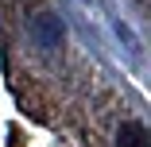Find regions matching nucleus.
Returning a JSON list of instances; mask_svg holds the SVG:
<instances>
[{
  "mask_svg": "<svg viewBox=\"0 0 151 147\" xmlns=\"http://www.w3.org/2000/svg\"><path fill=\"white\" fill-rule=\"evenodd\" d=\"M31 31H35L39 47H58V39H62V23H58L50 12H39V16L31 19Z\"/></svg>",
  "mask_w": 151,
  "mask_h": 147,
  "instance_id": "f257e3e1",
  "label": "nucleus"
},
{
  "mask_svg": "<svg viewBox=\"0 0 151 147\" xmlns=\"http://www.w3.org/2000/svg\"><path fill=\"white\" fill-rule=\"evenodd\" d=\"M116 147H147V132L139 120H120L116 124Z\"/></svg>",
  "mask_w": 151,
  "mask_h": 147,
  "instance_id": "f03ea898",
  "label": "nucleus"
}]
</instances>
